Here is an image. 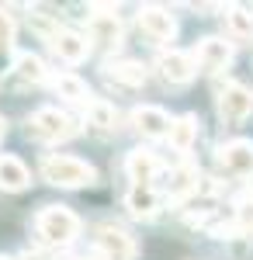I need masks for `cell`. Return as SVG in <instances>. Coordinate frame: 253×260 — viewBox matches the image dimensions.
<instances>
[{
  "mask_svg": "<svg viewBox=\"0 0 253 260\" xmlns=\"http://www.w3.org/2000/svg\"><path fill=\"white\" fill-rule=\"evenodd\" d=\"M39 170L52 187H87V184H94V177H98V170L87 160H80V156H62V153L42 156Z\"/></svg>",
  "mask_w": 253,
  "mask_h": 260,
  "instance_id": "6da1fadb",
  "label": "cell"
},
{
  "mask_svg": "<svg viewBox=\"0 0 253 260\" xmlns=\"http://www.w3.org/2000/svg\"><path fill=\"white\" fill-rule=\"evenodd\" d=\"M35 233L49 246H70L80 236V219H77V212H70L66 205H45L35 215Z\"/></svg>",
  "mask_w": 253,
  "mask_h": 260,
  "instance_id": "7a4b0ae2",
  "label": "cell"
},
{
  "mask_svg": "<svg viewBox=\"0 0 253 260\" xmlns=\"http://www.w3.org/2000/svg\"><path fill=\"white\" fill-rule=\"evenodd\" d=\"M80 132L77 118L62 108H39L28 118V136L35 142H66Z\"/></svg>",
  "mask_w": 253,
  "mask_h": 260,
  "instance_id": "3957f363",
  "label": "cell"
},
{
  "mask_svg": "<svg viewBox=\"0 0 253 260\" xmlns=\"http://www.w3.org/2000/svg\"><path fill=\"white\" fill-rule=\"evenodd\" d=\"M215 108H218V118L229 121V125H239L253 115V90L239 80H229L226 87H218L215 94Z\"/></svg>",
  "mask_w": 253,
  "mask_h": 260,
  "instance_id": "277c9868",
  "label": "cell"
},
{
  "mask_svg": "<svg viewBox=\"0 0 253 260\" xmlns=\"http://www.w3.org/2000/svg\"><path fill=\"white\" fill-rule=\"evenodd\" d=\"M87 35H90V42H98L101 49H108V52L121 45V21H118L115 4H90Z\"/></svg>",
  "mask_w": 253,
  "mask_h": 260,
  "instance_id": "5b68a950",
  "label": "cell"
},
{
  "mask_svg": "<svg viewBox=\"0 0 253 260\" xmlns=\"http://www.w3.org/2000/svg\"><path fill=\"white\" fill-rule=\"evenodd\" d=\"M139 28H142V35L153 42V45H170L174 35H177L174 14L167 7H160V4H142L139 7Z\"/></svg>",
  "mask_w": 253,
  "mask_h": 260,
  "instance_id": "8992f818",
  "label": "cell"
},
{
  "mask_svg": "<svg viewBox=\"0 0 253 260\" xmlns=\"http://www.w3.org/2000/svg\"><path fill=\"white\" fill-rule=\"evenodd\" d=\"M94 246H98V253L104 260H136V253H139L136 240L121 225H111V222L94 229Z\"/></svg>",
  "mask_w": 253,
  "mask_h": 260,
  "instance_id": "52a82bcc",
  "label": "cell"
},
{
  "mask_svg": "<svg viewBox=\"0 0 253 260\" xmlns=\"http://www.w3.org/2000/svg\"><path fill=\"white\" fill-rule=\"evenodd\" d=\"M218 167L229 177H253V142L250 139H229L215 153Z\"/></svg>",
  "mask_w": 253,
  "mask_h": 260,
  "instance_id": "ba28073f",
  "label": "cell"
},
{
  "mask_svg": "<svg viewBox=\"0 0 253 260\" xmlns=\"http://www.w3.org/2000/svg\"><path fill=\"white\" fill-rule=\"evenodd\" d=\"M129 121H132V128H136L142 139H167L170 136V125H174V118L163 108H156V104H139V108H132Z\"/></svg>",
  "mask_w": 253,
  "mask_h": 260,
  "instance_id": "9c48e42d",
  "label": "cell"
},
{
  "mask_svg": "<svg viewBox=\"0 0 253 260\" xmlns=\"http://www.w3.org/2000/svg\"><path fill=\"white\" fill-rule=\"evenodd\" d=\"M156 70H160V77L167 83H174V87H184V83H191L198 77V62H195V52H160V59H156Z\"/></svg>",
  "mask_w": 253,
  "mask_h": 260,
  "instance_id": "30bf717a",
  "label": "cell"
},
{
  "mask_svg": "<svg viewBox=\"0 0 253 260\" xmlns=\"http://www.w3.org/2000/svg\"><path fill=\"white\" fill-rule=\"evenodd\" d=\"M195 62L201 73H208V77H218L222 70H229V62H233V45L226 39H201L195 49Z\"/></svg>",
  "mask_w": 253,
  "mask_h": 260,
  "instance_id": "8fae6325",
  "label": "cell"
},
{
  "mask_svg": "<svg viewBox=\"0 0 253 260\" xmlns=\"http://www.w3.org/2000/svg\"><path fill=\"white\" fill-rule=\"evenodd\" d=\"M49 49H52L62 62H70V66H77V62H83L87 56H90V42H87V35H80L77 28H66V24L56 28V35L49 39Z\"/></svg>",
  "mask_w": 253,
  "mask_h": 260,
  "instance_id": "7c38bea8",
  "label": "cell"
},
{
  "mask_svg": "<svg viewBox=\"0 0 253 260\" xmlns=\"http://www.w3.org/2000/svg\"><path fill=\"white\" fill-rule=\"evenodd\" d=\"M104 77L118 87H129V90H136L146 83V66L136 59H108L104 62Z\"/></svg>",
  "mask_w": 253,
  "mask_h": 260,
  "instance_id": "4fadbf2b",
  "label": "cell"
},
{
  "mask_svg": "<svg viewBox=\"0 0 253 260\" xmlns=\"http://www.w3.org/2000/svg\"><path fill=\"white\" fill-rule=\"evenodd\" d=\"M125 170H129V177L136 180V187H149L156 180V174H160V160L149 149H132L125 156Z\"/></svg>",
  "mask_w": 253,
  "mask_h": 260,
  "instance_id": "5bb4252c",
  "label": "cell"
},
{
  "mask_svg": "<svg viewBox=\"0 0 253 260\" xmlns=\"http://www.w3.org/2000/svg\"><path fill=\"white\" fill-rule=\"evenodd\" d=\"M52 90H56L66 104H80V108H90V101H94L90 87L80 80V77H73V73H56V77H52Z\"/></svg>",
  "mask_w": 253,
  "mask_h": 260,
  "instance_id": "9a60e30c",
  "label": "cell"
},
{
  "mask_svg": "<svg viewBox=\"0 0 253 260\" xmlns=\"http://www.w3.org/2000/svg\"><path fill=\"white\" fill-rule=\"evenodd\" d=\"M167 142H170V149L180 153V156L191 153V146L198 142V115H180V118H174Z\"/></svg>",
  "mask_w": 253,
  "mask_h": 260,
  "instance_id": "2e32d148",
  "label": "cell"
},
{
  "mask_svg": "<svg viewBox=\"0 0 253 260\" xmlns=\"http://www.w3.org/2000/svg\"><path fill=\"white\" fill-rule=\"evenodd\" d=\"M28 184H31L28 167H24L18 156L0 153V191H24Z\"/></svg>",
  "mask_w": 253,
  "mask_h": 260,
  "instance_id": "e0dca14e",
  "label": "cell"
},
{
  "mask_svg": "<svg viewBox=\"0 0 253 260\" xmlns=\"http://www.w3.org/2000/svg\"><path fill=\"white\" fill-rule=\"evenodd\" d=\"M226 31L233 42H243V45H253V11L246 7H226Z\"/></svg>",
  "mask_w": 253,
  "mask_h": 260,
  "instance_id": "ac0fdd59",
  "label": "cell"
},
{
  "mask_svg": "<svg viewBox=\"0 0 253 260\" xmlns=\"http://www.w3.org/2000/svg\"><path fill=\"white\" fill-rule=\"evenodd\" d=\"M167 191H170L174 198H187V194H198V191H201V174H198L195 163H180L174 174H170V184H167Z\"/></svg>",
  "mask_w": 253,
  "mask_h": 260,
  "instance_id": "d6986e66",
  "label": "cell"
},
{
  "mask_svg": "<svg viewBox=\"0 0 253 260\" xmlns=\"http://www.w3.org/2000/svg\"><path fill=\"white\" fill-rule=\"evenodd\" d=\"M125 208H129L132 219H153L156 208H160V198H156L153 187H132L125 194Z\"/></svg>",
  "mask_w": 253,
  "mask_h": 260,
  "instance_id": "ffe728a7",
  "label": "cell"
},
{
  "mask_svg": "<svg viewBox=\"0 0 253 260\" xmlns=\"http://www.w3.org/2000/svg\"><path fill=\"white\" fill-rule=\"evenodd\" d=\"M14 73H18V80H24V83H45V80H52V77H49V70H45V62H42L35 52H18V56H14Z\"/></svg>",
  "mask_w": 253,
  "mask_h": 260,
  "instance_id": "44dd1931",
  "label": "cell"
},
{
  "mask_svg": "<svg viewBox=\"0 0 253 260\" xmlns=\"http://www.w3.org/2000/svg\"><path fill=\"white\" fill-rule=\"evenodd\" d=\"M87 121H90V125H98L101 132H111V128L118 125L115 104H108V101L94 98V101H90V108H87Z\"/></svg>",
  "mask_w": 253,
  "mask_h": 260,
  "instance_id": "7402d4cb",
  "label": "cell"
},
{
  "mask_svg": "<svg viewBox=\"0 0 253 260\" xmlns=\"http://www.w3.org/2000/svg\"><path fill=\"white\" fill-rule=\"evenodd\" d=\"M14 49V18L7 14V7H0V56H7Z\"/></svg>",
  "mask_w": 253,
  "mask_h": 260,
  "instance_id": "603a6c76",
  "label": "cell"
},
{
  "mask_svg": "<svg viewBox=\"0 0 253 260\" xmlns=\"http://www.w3.org/2000/svg\"><path fill=\"white\" fill-rule=\"evenodd\" d=\"M73 260H104V257H73Z\"/></svg>",
  "mask_w": 253,
  "mask_h": 260,
  "instance_id": "cb8c5ba5",
  "label": "cell"
},
{
  "mask_svg": "<svg viewBox=\"0 0 253 260\" xmlns=\"http://www.w3.org/2000/svg\"><path fill=\"white\" fill-rule=\"evenodd\" d=\"M0 139H4V118H0Z\"/></svg>",
  "mask_w": 253,
  "mask_h": 260,
  "instance_id": "d4e9b609",
  "label": "cell"
},
{
  "mask_svg": "<svg viewBox=\"0 0 253 260\" xmlns=\"http://www.w3.org/2000/svg\"><path fill=\"white\" fill-rule=\"evenodd\" d=\"M0 260H14V257H0Z\"/></svg>",
  "mask_w": 253,
  "mask_h": 260,
  "instance_id": "484cf974",
  "label": "cell"
}]
</instances>
